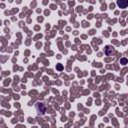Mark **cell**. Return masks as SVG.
<instances>
[{"instance_id": "cell-1", "label": "cell", "mask_w": 128, "mask_h": 128, "mask_svg": "<svg viewBox=\"0 0 128 128\" xmlns=\"http://www.w3.org/2000/svg\"><path fill=\"white\" fill-rule=\"evenodd\" d=\"M36 110H37V112H38L39 115H43L45 113V111H46V107H45V105L43 103L39 102V103L36 104Z\"/></svg>"}, {"instance_id": "cell-2", "label": "cell", "mask_w": 128, "mask_h": 128, "mask_svg": "<svg viewBox=\"0 0 128 128\" xmlns=\"http://www.w3.org/2000/svg\"><path fill=\"white\" fill-rule=\"evenodd\" d=\"M117 4L118 6H120V8H125L128 5V1L127 0H119V1H117Z\"/></svg>"}, {"instance_id": "cell-3", "label": "cell", "mask_w": 128, "mask_h": 128, "mask_svg": "<svg viewBox=\"0 0 128 128\" xmlns=\"http://www.w3.org/2000/svg\"><path fill=\"white\" fill-rule=\"evenodd\" d=\"M112 50H113V49L111 48L110 46H107V47H106V49H105L106 54H107V55H109V54H110V51H112Z\"/></svg>"}, {"instance_id": "cell-4", "label": "cell", "mask_w": 128, "mask_h": 128, "mask_svg": "<svg viewBox=\"0 0 128 128\" xmlns=\"http://www.w3.org/2000/svg\"><path fill=\"white\" fill-rule=\"evenodd\" d=\"M57 68H58L59 70H61V69H62V65H61V64H59V65L57 66Z\"/></svg>"}, {"instance_id": "cell-5", "label": "cell", "mask_w": 128, "mask_h": 128, "mask_svg": "<svg viewBox=\"0 0 128 128\" xmlns=\"http://www.w3.org/2000/svg\"><path fill=\"white\" fill-rule=\"evenodd\" d=\"M126 61H127L126 59H122V60H121V62H122V63H126Z\"/></svg>"}]
</instances>
